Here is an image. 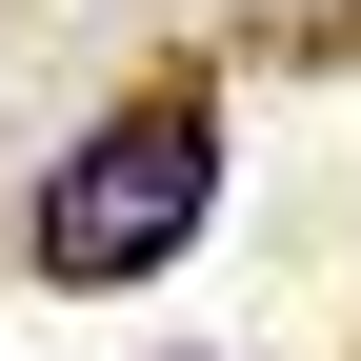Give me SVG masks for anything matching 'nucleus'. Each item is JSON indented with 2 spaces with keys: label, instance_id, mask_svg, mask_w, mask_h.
I'll list each match as a JSON object with an SVG mask.
<instances>
[{
  "label": "nucleus",
  "instance_id": "obj_1",
  "mask_svg": "<svg viewBox=\"0 0 361 361\" xmlns=\"http://www.w3.org/2000/svg\"><path fill=\"white\" fill-rule=\"evenodd\" d=\"M201 201H221V121L201 101H121L101 141H61V180H40V281H161L180 241H201Z\"/></svg>",
  "mask_w": 361,
  "mask_h": 361
}]
</instances>
